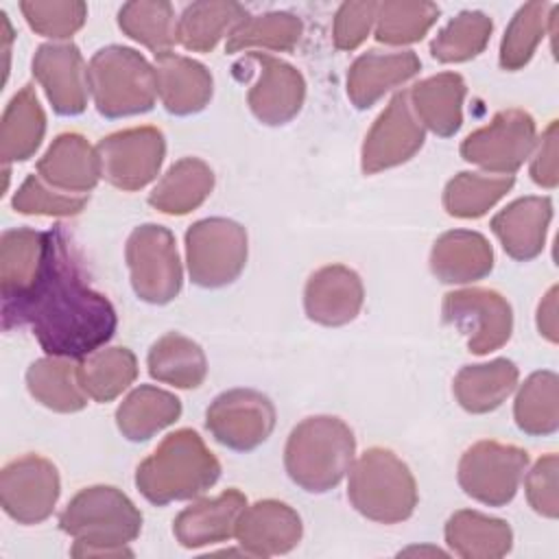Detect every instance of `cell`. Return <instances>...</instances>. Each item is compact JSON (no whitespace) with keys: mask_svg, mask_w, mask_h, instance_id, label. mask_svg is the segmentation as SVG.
<instances>
[{"mask_svg":"<svg viewBox=\"0 0 559 559\" xmlns=\"http://www.w3.org/2000/svg\"><path fill=\"white\" fill-rule=\"evenodd\" d=\"M28 325L48 356L85 358L116 332L111 301L87 282L63 225L46 231V249L33 284L2 299V328Z\"/></svg>","mask_w":559,"mask_h":559,"instance_id":"cell-1","label":"cell"},{"mask_svg":"<svg viewBox=\"0 0 559 559\" xmlns=\"http://www.w3.org/2000/svg\"><path fill=\"white\" fill-rule=\"evenodd\" d=\"M59 528L74 539L72 557H131L127 546L142 531V513L120 489L94 485L68 502Z\"/></svg>","mask_w":559,"mask_h":559,"instance_id":"cell-2","label":"cell"},{"mask_svg":"<svg viewBox=\"0 0 559 559\" xmlns=\"http://www.w3.org/2000/svg\"><path fill=\"white\" fill-rule=\"evenodd\" d=\"M218 476L221 463L199 432L181 428L166 435L155 452L138 465L135 487L148 502L164 507L205 493Z\"/></svg>","mask_w":559,"mask_h":559,"instance_id":"cell-3","label":"cell"},{"mask_svg":"<svg viewBox=\"0 0 559 559\" xmlns=\"http://www.w3.org/2000/svg\"><path fill=\"white\" fill-rule=\"evenodd\" d=\"M354 452L356 439L343 419L314 415L290 430L284 448V467L304 491L325 493L349 472Z\"/></svg>","mask_w":559,"mask_h":559,"instance_id":"cell-4","label":"cell"},{"mask_svg":"<svg viewBox=\"0 0 559 559\" xmlns=\"http://www.w3.org/2000/svg\"><path fill=\"white\" fill-rule=\"evenodd\" d=\"M347 498L367 520L397 524L417 507V483L395 452L369 448L349 467Z\"/></svg>","mask_w":559,"mask_h":559,"instance_id":"cell-5","label":"cell"},{"mask_svg":"<svg viewBox=\"0 0 559 559\" xmlns=\"http://www.w3.org/2000/svg\"><path fill=\"white\" fill-rule=\"evenodd\" d=\"M87 81L94 105L105 118L151 111L157 98L155 68L127 46L100 48L90 59Z\"/></svg>","mask_w":559,"mask_h":559,"instance_id":"cell-6","label":"cell"},{"mask_svg":"<svg viewBox=\"0 0 559 559\" xmlns=\"http://www.w3.org/2000/svg\"><path fill=\"white\" fill-rule=\"evenodd\" d=\"M190 280L203 288H221L238 280L247 264V231L240 223L212 216L186 231Z\"/></svg>","mask_w":559,"mask_h":559,"instance_id":"cell-7","label":"cell"},{"mask_svg":"<svg viewBox=\"0 0 559 559\" xmlns=\"http://www.w3.org/2000/svg\"><path fill=\"white\" fill-rule=\"evenodd\" d=\"M124 258L131 286L142 301L162 306L179 295L183 271L170 229L153 223L135 227L127 238Z\"/></svg>","mask_w":559,"mask_h":559,"instance_id":"cell-8","label":"cell"},{"mask_svg":"<svg viewBox=\"0 0 559 559\" xmlns=\"http://www.w3.org/2000/svg\"><path fill=\"white\" fill-rule=\"evenodd\" d=\"M528 465V452L498 441H478L459 461L461 489L489 507H504L518 493Z\"/></svg>","mask_w":559,"mask_h":559,"instance_id":"cell-9","label":"cell"},{"mask_svg":"<svg viewBox=\"0 0 559 559\" xmlns=\"http://www.w3.org/2000/svg\"><path fill=\"white\" fill-rule=\"evenodd\" d=\"M443 321L452 325L467 343L472 354L500 349L513 332V312L509 301L491 288H463L443 297Z\"/></svg>","mask_w":559,"mask_h":559,"instance_id":"cell-10","label":"cell"},{"mask_svg":"<svg viewBox=\"0 0 559 559\" xmlns=\"http://www.w3.org/2000/svg\"><path fill=\"white\" fill-rule=\"evenodd\" d=\"M535 142L533 116L524 109H504L461 142V157L491 175H513L531 155Z\"/></svg>","mask_w":559,"mask_h":559,"instance_id":"cell-11","label":"cell"},{"mask_svg":"<svg viewBox=\"0 0 559 559\" xmlns=\"http://www.w3.org/2000/svg\"><path fill=\"white\" fill-rule=\"evenodd\" d=\"M100 175L118 190L133 192L148 186L164 162V133L155 127L116 131L96 144Z\"/></svg>","mask_w":559,"mask_h":559,"instance_id":"cell-12","label":"cell"},{"mask_svg":"<svg viewBox=\"0 0 559 559\" xmlns=\"http://www.w3.org/2000/svg\"><path fill=\"white\" fill-rule=\"evenodd\" d=\"M205 428L225 448L249 452L275 428L273 402L253 389H231L214 397L205 411Z\"/></svg>","mask_w":559,"mask_h":559,"instance_id":"cell-13","label":"cell"},{"mask_svg":"<svg viewBox=\"0 0 559 559\" xmlns=\"http://www.w3.org/2000/svg\"><path fill=\"white\" fill-rule=\"evenodd\" d=\"M59 491L57 467L39 454H24L2 467L0 502L4 513L20 524L44 522L52 513Z\"/></svg>","mask_w":559,"mask_h":559,"instance_id":"cell-14","label":"cell"},{"mask_svg":"<svg viewBox=\"0 0 559 559\" xmlns=\"http://www.w3.org/2000/svg\"><path fill=\"white\" fill-rule=\"evenodd\" d=\"M424 127L413 114L408 92H397L376 118L362 142L360 168L365 175L400 166L424 146Z\"/></svg>","mask_w":559,"mask_h":559,"instance_id":"cell-15","label":"cell"},{"mask_svg":"<svg viewBox=\"0 0 559 559\" xmlns=\"http://www.w3.org/2000/svg\"><path fill=\"white\" fill-rule=\"evenodd\" d=\"M247 59L258 68V79L247 92L251 114L269 127L290 122L301 111L306 98L301 72L264 52H249Z\"/></svg>","mask_w":559,"mask_h":559,"instance_id":"cell-16","label":"cell"},{"mask_svg":"<svg viewBox=\"0 0 559 559\" xmlns=\"http://www.w3.org/2000/svg\"><path fill=\"white\" fill-rule=\"evenodd\" d=\"M33 76L59 116H76L87 107V66L74 44H41L33 57Z\"/></svg>","mask_w":559,"mask_h":559,"instance_id":"cell-17","label":"cell"},{"mask_svg":"<svg viewBox=\"0 0 559 559\" xmlns=\"http://www.w3.org/2000/svg\"><path fill=\"white\" fill-rule=\"evenodd\" d=\"M301 518L280 500H258L238 518L236 539L247 555L273 557L293 550L301 539Z\"/></svg>","mask_w":559,"mask_h":559,"instance_id":"cell-18","label":"cell"},{"mask_svg":"<svg viewBox=\"0 0 559 559\" xmlns=\"http://www.w3.org/2000/svg\"><path fill=\"white\" fill-rule=\"evenodd\" d=\"M362 282L358 273L345 264L321 266L310 275L304 290L308 319L330 328L354 321L362 308Z\"/></svg>","mask_w":559,"mask_h":559,"instance_id":"cell-19","label":"cell"},{"mask_svg":"<svg viewBox=\"0 0 559 559\" xmlns=\"http://www.w3.org/2000/svg\"><path fill=\"white\" fill-rule=\"evenodd\" d=\"M37 177L68 194H87L100 175L98 151L81 133H61L37 162Z\"/></svg>","mask_w":559,"mask_h":559,"instance_id":"cell-20","label":"cell"},{"mask_svg":"<svg viewBox=\"0 0 559 559\" xmlns=\"http://www.w3.org/2000/svg\"><path fill=\"white\" fill-rule=\"evenodd\" d=\"M247 507L238 489H227L216 498H203L186 507L173 522V533L183 548H201L227 542L236 535V524Z\"/></svg>","mask_w":559,"mask_h":559,"instance_id":"cell-21","label":"cell"},{"mask_svg":"<svg viewBox=\"0 0 559 559\" xmlns=\"http://www.w3.org/2000/svg\"><path fill=\"white\" fill-rule=\"evenodd\" d=\"M419 68L421 61L413 50H369L360 55L347 72V96L356 109H369L389 90L413 79Z\"/></svg>","mask_w":559,"mask_h":559,"instance_id":"cell-22","label":"cell"},{"mask_svg":"<svg viewBox=\"0 0 559 559\" xmlns=\"http://www.w3.org/2000/svg\"><path fill=\"white\" fill-rule=\"evenodd\" d=\"M550 218V197H522L491 218V231L498 236L507 255L528 262L542 253Z\"/></svg>","mask_w":559,"mask_h":559,"instance_id":"cell-23","label":"cell"},{"mask_svg":"<svg viewBox=\"0 0 559 559\" xmlns=\"http://www.w3.org/2000/svg\"><path fill=\"white\" fill-rule=\"evenodd\" d=\"M153 68L157 96L168 114L190 116L205 109L212 98V74L203 63L170 50L155 55Z\"/></svg>","mask_w":559,"mask_h":559,"instance_id":"cell-24","label":"cell"},{"mask_svg":"<svg viewBox=\"0 0 559 559\" xmlns=\"http://www.w3.org/2000/svg\"><path fill=\"white\" fill-rule=\"evenodd\" d=\"M493 269L489 240L469 229L441 234L430 251V271L443 284H469L483 280Z\"/></svg>","mask_w":559,"mask_h":559,"instance_id":"cell-25","label":"cell"},{"mask_svg":"<svg viewBox=\"0 0 559 559\" xmlns=\"http://www.w3.org/2000/svg\"><path fill=\"white\" fill-rule=\"evenodd\" d=\"M463 98L465 81L456 72H441L424 79L408 92L413 114L421 127L441 138H450L461 129Z\"/></svg>","mask_w":559,"mask_h":559,"instance_id":"cell-26","label":"cell"},{"mask_svg":"<svg viewBox=\"0 0 559 559\" xmlns=\"http://www.w3.org/2000/svg\"><path fill=\"white\" fill-rule=\"evenodd\" d=\"M518 367L509 358L465 365L454 376V397L467 413L480 415L498 408L518 386Z\"/></svg>","mask_w":559,"mask_h":559,"instance_id":"cell-27","label":"cell"},{"mask_svg":"<svg viewBox=\"0 0 559 559\" xmlns=\"http://www.w3.org/2000/svg\"><path fill=\"white\" fill-rule=\"evenodd\" d=\"M445 542L463 559H498L511 550L513 531L504 520L461 509L445 522Z\"/></svg>","mask_w":559,"mask_h":559,"instance_id":"cell-28","label":"cell"},{"mask_svg":"<svg viewBox=\"0 0 559 559\" xmlns=\"http://www.w3.org/2000/svg\"><path fill=\"white\" fill-rule=\"evenodd\" d=\"M46 133V114L37 100L33 85H24L7 105L0 122V157L2 164L28 159L41 144Z\"/></svg>","mask_w":559,"mask_h":559,"instance_id":"cell-29","label":"cell"},{"mask_svg":"<svg viewBox=\"0 0 559 559\" xmlns=\"http://www.w3.org/2000/svg\"><path fill=\"white\" fill-rule=\"evenodd\" d=\"M181 415V402L170 391L140 384L116 411V426L129 441H146Z\"/></svg>","mask_w":559,"mask_h":559,"instance_id":"cell-30","label":"cell"},{"mask_svg":"<svg viewBox=\"0 0 559 559\" xmlns=\"http://www.w3.org/2000/svg\"><path fill=\"white\" fill-rule=\"evenodd\" d=\"M212 188V168L199 157H183L175 162L157 181L148 194V203L164 214L181 216L197 210L210 197Z\"/></svg>","mask_w":559,"mask_h":559,"instance_id":"cell-31","label":"cell"},{"mask_svg":"<svg viewBox=\"0 0 559 559\" xmlns=\"http://www.w3.org/2000/svg\"><path fill=\"white\" fill-rule=\"evenodd\" d=\"M247 17L242 4L231 0H201L183 9L177 20V41L192 52H210Z\"/></svg>","mask_w":559,"mask_h":559,"instance_id":"cell-32","label":"cell"},{"mask_svg":"<svg viewBox=\"0 0 559 559\" xmlns=\"http://www.w3.org/2000/svg\"><path fill=\"white\" fill-rule=\"evenodd\" d=\"M146 365L153 380L177 389H197L207 376V360L201 345L179 332L159 336L148 349Z\"/></svg>","mask_w":559,"mask_h":559,"instance_id":"cell-33","label":"cell"},{"mask_svg":"<svg viewBox=\"0 0 559 559\" xmlns=\"http://www.w3.org/2000/svg\"><path fill=\"white\" fill-rule=\"evenodd\" d=\"M70 360L72 358L48 356L35 360L26 371L28 393L57 413H76L87 404V393L79 382L76 365Z\"/></svg>","mask_w":559,"mask_h":559,"instance_id":"cell-34","label":"cell"},{"mask_svg":"<svg viewBox=\"0 0 559 559\" xmlns=\"http://www.w3.org/2000/svg\"><path fill=\"white\" fill-rule=\"evenodd\" d=\"M46 249V231L31 227L7 229L0 236V299H9L26 290L41 264Z\"/></svg>","mask_w":559,"mask_h":559,"instance_id":"cell-35","label":"cell"},{"mask_svg":"<svg viewBox=\"0 0 559 559\" xmlns=\"http://www.w3.org/2000/svg\"><path fill=\"white\" fill-rule=\"evenodd\" d=\"M76 371L87 397L96 402H111L138 378V360L127 347H100L81 358Z\"/></svg>","mask_w":559,"mask_h":559,"instance_id":"cell-36","label":"cell"},{"mask_svg":"<svg viewBox=\"0 0 559 559\" xmlns=\"http://www.w3.org/2000/svg\"><path fill=\"white\" fill-rule=\"evenodd\" d=\"M513 417L522 432L546 437L559 428V378L555 371H535L520 386Z\"/></svg>","mask_w":559,"mask_h":559,"instance_id":"cell-37","label":"cell"},{"mask_svg":"<svg viewBox=\"0 0 559 559\" xmlns=\"http://www.w3.org/2000/svg\"><path fill=\"white\" fill-rule=\"evenodd\" d=\"M120 31L153 50L170 52L177 44V20L173 4L166 0H133L118 11Z\"/></svg>","mask_w":559,"mask_h":559,"instance_id":"cell-38","label":"cell"},{"mask_svg":"<svg viewBox=\"0 0 559 559\" xmlns=\"http://www.w3.org/2000/svg\"><path fill=\"white\" fill-rule=\"evenodd\" d=\"M304 33V24L297 15L286 11H271L262 15H247L227 37L225 50L240 52L249 48L290 52Z\"/></svg>","mask_w":559,"mask_h":559,"instance_id":"cell-39","label":"cell"},{"mask_svg":"<svg viewBox=\"0 0 559 559\" xmlns=\"http://www.w3.org/2000/svg\"><path fill=\"white\" fill-rule=\"evenodd\" d=\"M513 175L459 173L443 190V207L456 218H478L491 210L511 188Z\"/></svg>","mask_w":559,"mask_h":559,"instance_id":"cell-40","label":"cell"},{"mask_svg":"<svg viewBox=\"0 0 559 559\" xmlns=\"http://www.w3.org/2000/svg\"><path fill=\"white\" fill-rule=\"evenodd\" d=\"M439 17V7L432 2L386 0L378 2L376 39L389 46L419 41Z\"/></svg>","mask_w":559,"mask_h":559,"instance_id":"cell-41","label":"cell"},{"mask_svg":"<svg viewBox=\"0 0 559 559\" xmlns=\"http://www.w3.org/2000/svg\"><path fill=\"white\" fill-rule=\"evenodd\" d=\"M493 24L483 11H461L430 44V55L441 63H461L480 55L491 37Z\"/></svg>","mask_w":559,"mask_h":559,"instance_id":"cell-42","label":"cell"},{"mask_svg":"<svg viewBox=\"0 0 559 559\" xmlns=\"http://www.w3.org/2000/svg\"><path fill=\"white\" fill-rule=\"evenodd\" d=\"M550 4L546 2H526L511 17L502 44H500V66L509 72L524 68L535 48L546 35V24L550 22Z\"/></svg>","mask_w":559,"mask_h":559,"instance_id":"cell-43","label":"cell"},{"mask_svg":"<svg viewBox=\"0 0 559 559\" xmlns=\"http://www.w3.org/2000/svg\"><path fill=\"white\" fill-rule=\"evenodd\" d=\"M20 9L35 33L52 39L72 37L87 17V4L79 0H24Z\"/></svg>","mask_w":559,"mask_h":559,"instance_id":"cell-44","label":"cell"},{"mask_svg":"<svg viewBox=\"0 0 559 559\" xmlns=\"http://www.w3.org/2000/svg\"><path fill=\"white\" fill-rule=\"evenodd\" d=\"M13 207L20 214L39 216H74L87 205V194H68L50 188L37 175H28L13 197Z\"/></svg>","mask_w":559,"mask_h":559,"instance_id":"cell-45","label":"cell"},{"mask_svg":"<svg viewBox=\"0 0 559 559\" xmlns=\"http://www.w3.org/2000/svg\"><path fill=\"white\" fill-rule=\"evenodd\" d=\"M376 13L378 2H343L334 15V46L338 50L358 48L371 33V26L376 24Z\"/></svg>","mask_w":559,"mask_h":559,"instance_id":"cell-46","label":"cell"},{"mask_svg":"<svg viewBox=\"0 0 559 559\" xmlns=\"http://www.w3.org/2000/svg\"><path fill=\"white\" fill-rule=\"evenodd\" d=\"M557 469L559 459L557 454L542 456L533 469L524 478V489L528 504L535 513L555 520L559 515V498H557Z\"/></svg>","mask_w":559,"mask_h":559,"instance_id":"cell-47","label":"cell"},{"mask_svg":"<svg viewBox=\"0 0 559 559\" xmlns=\"http://www.w3.org/2000/svg\"><path fill=\"white\" fill-rule=\"evenodd\" d=\"M531 179L542 188H557V120H552L535 142V153L531 159Z\"/></svg>","mask_w":559,"mask_h":559,"instance_id":"cell-48","label":"cell"},{"mask_svg":"<svg viewBox=\"0 0 559 559\" xmlns=\"http://www.w3.org/2000/svg\"><path fill=\"white\" fill-rule=\"evenodd\" d=\"M537 330L550 343H557V286H552L537 308Z\"/></svg>","mask_w":559,"mask_h":559,"instance_id":"cell-49","label":"cell"}]
</instances>
